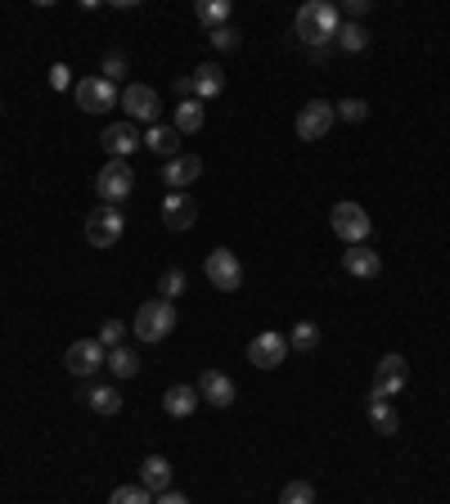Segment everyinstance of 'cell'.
Here are the masks:
<instances>
[{"mask_svg":"<svg viewBox=\"0 0 450 504\" xmlns=\"http://www.w3.org/2000/svg\"><path fill=\"white\" fill-rule=\"evenodd\" d=\"M208 37H212V46H217V50H234V46H239V27H230V23L217 27V32H208Z\"/></svg>","mask_w":450,"mask_h":504,"instance_id":"obj_34","label":"cell"},{"mask_svg":"<svg viewBox=\"0 0 450 504\" xmlns=\"http://www.w3.org/2000/svg\"><path fill=\"white\" fill-rule=\"evenodd\" d=\"M140 487H145V491H154V496L171 491V464L163 459V455H149V459L140 464Z\"/></svg>","mask_w":450,"mask_h":504,"instance_id":"obj_21","label":"cell"},{"mask_svg":"<svg viewBox=\"0 0 450 504\" xmlns=\"http://www.w3.org/2000/svg\"><path fill=\"white\" fill-rule=\"evenodd\" d=\"M104 365H109L117 379H135V374H140V351H135V347H109Z\"/></svg>","mask_w":450,"mask_h":504,"instance_id":"obj_22","label":"cell"},{"mask_svg":"<svg viewBox=\"0 0 450 504\" xmlns=\"http://www.w3.org/2000/svg\"><path fill=\"white\" fill-rule=\"evenodd\" d=\"M122 72H126V59H122V55H104V72H100V77L112 81V77H122Z\"/></svg>","mask_w":450,"mask_h":504,"instance_id":"obj_35","label":"cell"},{"mask_svg":"<svg viewBox=\"0 0 450 504\" xmlns=\"http://www.w3.org/2000/svg\"><path fill=\"white\" fill-rule=\"evenodd\" d=\"M100 145L109 158H131L140 149V131H135V122H112V126H104Z\"/></svg>","mask_w":450,"mask_h":504,"instance_id":"obj_13","label":"cell"},{"mask_svg":"<svg viewBox=\"0 0 450 504\" xmlns=\"http://www.w3.org/2000/svg\"><path fill=\"white\" fill-rule=\"evenodd\" d=\"M131 189H135V171H131V163H126V158H109V163H104V171L95 176V194H100L104 203H112V208H117V203H122Z\"/></svg>","mask_w":450,"mask_h":504,"instance_id":"obj_4","label":"cell"},{"mask_svg":"<svg viewBox=\"0 0 450 504\" xmlns=\"http://www.w3.org/2000/svg\"><path fill=\"white\" fill-rule=\"evenodd\" d=\"M122 230H126V217H122V208H95L91 217H86V243L91 248H112L117 239H122Z\"/></svg>","mask_w":450,"mask_h":504,"instance_id":"obj_5","label":"cell"},{"mask_svg":"<svg viewBox=\"0 0 450 504\" xmlns=\"http://www.w3.org/2000/svg\"><path fill=\"white\" fill-rule=\"evenodd\" d=\"M365 9H370V0H347V5H342L338 14H351V23H356V18H360Z\"/></svg>","mask_w":450,"mask_h":504,"instance_id":"obj_36","label":"cell"},{"mask_svg":"<svg viewBox=\"0 0 450 504\" xmlns=\"http://www.w3.org/2000/svg\"><path fill=\"white\" fill-rule=\"evenodd\" d=\"M342 271H347V275H356V280H374V275L383 271V257H379L370 243H356V248H347V252H342Z\"/></svg>","mask_w":450,"mask_h":504,"instance_id":"obj_14","label":"cell"},{"mask_svg":"<svg viewBox=\"0 0 450 504\" xmlns=\"http://www.w3.org/2000/svg\"><path fill=\"white\" fill-rule=\"evenodd\" d=\"M288 347H293V351H316V347H320V325L297 320V325L288 329Z\"/></svg>","mask_w":450,"mask_h":504,"instance_id":"obj_26","label":"cell"},{"mask_svg":"<svg viewBox=\"0 0 450 504\" xmlns=\"http://www.w3.org/2000/svg\"><path fill=\"white\" fill-rule=\"evenodd\" d=\"M140 145H145V149H149V154H158V158H176V154H180V131H176V126H163V122H158V126H149V131H145V135H140Z\"/></svg>","mask_w":450,"mask_h":504,"instance_id":"obj_18","label":"cell"},{"mask_svg":"<svg viewBox=\"0 0 450 504\" xmlns=\"http://www.w3.org/2000/svg\"><path fill=\"white\" fill-rule=\"evenodd\" d=\"M154 504H189L180 491H163V496H154Z\"/></svg>","mask_w":450,"mask_h":504,"instance_id":"obj_37","label":"cell"},{"mask_svg":"<svg viewBox=\"0 0 450 504\" xmlns=\"http://www.w3.org/2000/svg\"><path fill=\"white\" fill-rule=\"evenodd\" d=\"M50 81H55L59 91H63V86H68V68H63V63H59V68H55V77H50Z\"/></svg>","mask_w":450,"mask_h":504,"instance_id":"obj_38","label":"cell"},{"mask_svg":"<svg viewBox=\"0 0 450 504\" xmlns=\"http://www.w3.org/2000/svg\"><path fill=\"white\" fill-rule=\"evenodd\" d=\"M405 379H410L405 356H401V351H388V356L379 360V374H374V388H370V396H374V401H392L396 392H405Z\"/></svg>","mask_w":450,"mask_h":504,"instance_id":"obj_6","label":"cell"},{"mask_svg":"<svg viewBox=\"0 0 450 504\" xmlns=\"http://www.w3.org/2000/svg\"><path fill=\"white\" fill-rule=\"evenodd\" d=\"M122 109H126L131 122H149V126H158L163 104H158V91H154V86L135 81V86H126V91H122Z\"/></svg>","mask_w":450,"mask_h":504,"instance_id":"obj_9","label":"cell"},{"mask_svg":"<svg viewBox=\"0 0 450 504\" xmlns=\"http://www.w3.org/2000/svg\"><path fill=\"white\" fill-rule=\"evenodd\" d=\"M203 275H208L212 288L234 293V288L243 284V266H239V257H234L230 248H212V252H208V262H203Z\"/></svg>","mask_w":450,"mask_h":504,"instance_id":"obj_7","label":"cell"},{"mask_svg":"<svg viewBox=\"0 0 450 504\" xmlns=\"http://www.w3.org/2000/svg\"><path fill=\"white\" fill-rule=\"evenodd\" d=\"M280 504H316V487L311 482H288L280 491Z\"/></svg>","mask_w":450,"mask_h":504,"instance_id":"obj_30","label":"cell"},{"mask_svg":"<svg viewBox=\"0 0 450 504\" xmlns=\"http://www.w3.org/2000/svg\"><path fill=\"white\" fill-rule=\"evenodd\" d=\"M248 360L257 365V370H280L284 360H288V338L284 334H257L248 342Z\"/></svg>","mask_w":450,"mask_h":504,"instance_id":"obj_12","label":"cell"},{"mask_svg":"<svg viewBox=\"0 0 450 504\" xmlns=\"http://www.w3.org/2000/svg\"><path fill=\"white\" fill-rule=\"evenodd\" d=\"M194 14H198V23H203V27H212V32H217V27L230 23V0H198V5H194Z\"/></svg>","mask_w":450,"mask_h":504,"instance_id":"obj_24","label":"cell"},{"mask_svg":"<svg viewBox=\"0 0 450 504\" xmlns=\"http://www.w3.org/2000/svg\"><path fill=\"white\" fill-rule=\"evenodd\" d=\"M198 396H203L208 405L225 410V405L234 401V379L221 374V370H203V379H198Z\"/></svg>","mask_w":450,"mask_h":504,"instance_id":"obj_16","label":"cell"},{"mask_svg":"<svg viewBox=\"0 0 450 504\" xmlns=\"http://www.w3.org/2000/svg\"><path fill=\"white\" fill-rule=\"evenodd\" d=\"M329 225H334V234L347 243V248H356V243H365L370 239V212L360 208V203H334V212H329Z\"/></svg>","mask_w":450,"mask_h":504,"instance_id":"obj_3","label":"cell"},{"mask_svg":"<svg viewBox=\"0 0 450 504\" xmlns=\"http://www.w3.org/2000/svg\"><path fill=\"white\" fill-rule=\"evenodd\" d=\"M194 221H198V208H194L189 194H167L163 198V225L167 230H189Z\"/></svg>","mask_w":450,"mask_h":504,"instance_id":"obj_17","label":"cell"},{"mask_svg":"<svg viewBox=\"0 0 450 504\" xmlns=\"http://www.w3.org/2000/svg\"><path fill=\"white\" fill-rule=\"evenodd\" d=\"M334 41H338V50H347V55H360V50L370 46V32H365L360 23H342Z\"/></svg>","mask_w":450,"mask_h":504,"instance_id":"obj_25","label":"cell"},{"mask_svg":"<svg viewBox=\"0 0 450 504\" xmlns=\"http://www.w3.org/2000/svg\"><path fill=\"white\" fill-rule=\"evenodd\" d=\"M370 424H374L383 437H392L396 428H401V419H396L392 405H388V401H374V396H370Z\"/></svg>","mask_w":450,"mask_h":504,"instance_id":"obj_27","label":"cell"},{"mask_svg":"<svg viewBox=\"0 0 450 504\" xmlns=\"http://www.w3.org/2000/svg\"><path fill=\"white\" fill-rule=\"evenodd\" d=\"M109 504H154V491H145L140 482L135 487H117L109 496Z\"/></svg>","mask_w":450,"mask_h":504,"instance_id":"obj_31","label":"cell"},{"mask_svg":"<svg viewBox=\"0 0 450 504\" xmlns=\"http://www.w3.org/2000/svg\"><path fill=\"white\" fill-rule=\"evenodd\" d=\"M86 401H91V410H95V414H117V410H122V396H117V388H91V392H86Z\"/></svg>","mask_w":450,"mask_h":504,"instance_id":"obj_28","label":"cell"},{"mask_svg":"<svg viewBox=\"0 0 450 504\" xmlns=\"http://www.w3.org/2000/svg\"><path fill=\"white\" fill-rule=\"evenodd\" d=\"M338 27H342V14H338V5H329V0L302 5V9H297V23H293V32H297L302 46H325V41H334Z\"/></svg>","mask_w":450,"mask_h":504,"instance_id":"obj_1","label":"cell"},{"mask_svg":"<svg viewBox=\"0 0 450 504\" xmlns=\"http://www.w3.org/2000/svg\"><path fill=\"white\" fill-rule=\"evenodd\" d=\"M72 95H77L81 113H109L112 104H117V86L104 81V77H81V81L72 86Z\"/></svg>","mask_w":450,"mask_h":504,"instance_id":"obj_10","label":"cell"},{"mask_svg":"<svg viewBox=\"0 0 450 504\" xmlns=\"http://www.w3.org/2000/svg\"><path fill=\"white\" fill-rule=\"evenodd\" d=\"M104 356H109V351L100 347V338H81V342H72V347L63 351V365H68V374L91 379V374H100Z\"/></svg>","mask_w":450,"mask_h":504,"instance_id":"obj_8","label":"cell"},{"mask_svg":"<svg viewBox=\"0 0 450 504\" xmlns=\"http://www.w3.org/2000/svg\"><path fill=\"white\" fill-rule=\"evenodd\" d=\"M334 104L329 100H311L306 109H297V140H325L334 126Z\"/></svg>","mask_w":450,"mask_h":504,"instance_id":"obj_11","label":"cell"},{"mask_svg":"<svg viewBox=\"0 0 450 504\" xmlns=\"http://www.w3.org/2000/svg\"><path fill=\"white\" fill-rule=\"evenodd\" d=\"M180 293H185V271L171 266V271H163V280H158V297H163V302H176Z\"/></svg>","mask_w":450,"mask_h":504,"instance_id":"obj_29","label":"cell"},{"mask_svg":"<svg viewBox=\"0 0 450 504\" xmlns=\"http://www.w3.org/2000/svg\"><path fill=\"white\" fill-rule=\"evenodd\" d=\"M122 334H126L122 320H104V325H100V347H104V351H109V347H122Z\"/></svg>","mask_w":450,"mask_h":504,"instance_id":"obj_33","label":"cell"},{"mask_svg":"<svg viewBox=\"0 0 450 504\" xmlns=\"http://www.w3.org/2000/svg\"><path fill=\"white\" fill-rule=\"evenodd\" d=\"M189 81H194V100H198V104H203V100H212V95H221V91H225L221 63H198V68L189 72Z\"/></svg>","mask_w":450,"mask_h":504,"instance_id":"obj_19","label":"cell"},{"mask_svg":"<svg viewBox=\"0 0 450 504\" xmlns=\"http://www.w3.org/2000/svg\"><path fill=\"white\" fill-rule=\"evenodd\" d=\"M198 388H189V383H176V388H167L163 392V410H167L171 419H189L194 410H198Z\"/></svg>","mask_w":450,"mask_h":504,"instance_id":"obj_20","label":"cell"},{"mask_svg":"<svg viewBox=\"0 0 450 504\" xmlns=\"http://www.w3.org/2000/svg\"><path fill=\"white\" fill-rule=\"evenodd\" d=\"M180 135H194V131H203V104L198 100H180L176 104V122H171Z\"/></svg>","mask_w":450,"mask_h":504,"instance_id":"obj_23","label":"cell"},{"mask_svg":"<svg viewBox=\"0 0 450 504\" xmlns=\"http://www.w3.org/2000/svg\"><path fill=\"white\" fill-rule=\"evenodd\" d=\"M131 329L140 342H163V338L176 329V306L163 302V297H149L140 311H135V320H131Z\"/></svg>","mask_w":450,"mask_h":504,"instance_id":"obj_2","label":"cell"},{"mask_svg":"<svg viewBox=\"0 0 450 504\" xmlns=\"http://www.w3.org/2000/svg\"><path fill=\"white\" fill-rule=\"evenodd\" d=\"M198 176H203V163H198L194 154H176L167 167H163V180L171 185V194H185V189H189Z\"/></svg>","mask_w":450,"mask_h":504,"instance_id":"obj_15","label":"cell"},{"mask_svg":"<svg viewBox=\"0 0 450 504\" xmlns=\"http://www.w3.org/2000/svg\"><path fill=\"white\" fill-rule=\"evenodd\" d=\"M334 113H338V117H342V122H365V117H370V104L351 95V100H338V104H334Z\"/></svg>","mask_w":450,"mask_h":504,"instance_id":"obj_32","label":"cell"}]
</instances>
